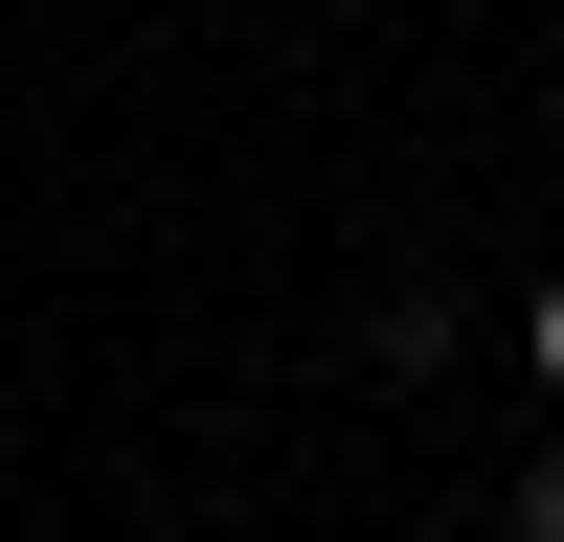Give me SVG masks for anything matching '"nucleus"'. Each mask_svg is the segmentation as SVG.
<instances>
[{"mask_svg":"<svg viewBox=\"0 0 564 542\" xmlns=\"http://www.w3.org/2000/svg\"><path fill=\"white\" fill-rule=\"evenodd\" d=\"M520 542H564V430H542V452H520Z\"/></svg>","mask_w":564,"mask_h":542,"instance_id":"obj_1","label":"nucleus"},{"mask_svg":"<svg viewBox=\"0 0 564 542\" xmlns=\"http://www.w3.org/2000/svg\"><path fill=\"white\" fill-rule=\"evenodd\" d=\"M520 339H542V406H564V271H542V316H520Z\"/></svg>","mask_w":564,"mask_h":542,"instance_id":"obj_2","label":"nucleus"}]
</instances>
